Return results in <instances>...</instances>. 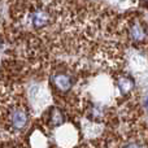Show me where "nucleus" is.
Returning <instances> with one entry per match:
<instances>
[{"label": "nucleus", "mask_w": 148, "mask_h": 148, "mask_svg": "<svg viewBox=\"0 0 148 148\" xmlns=\"http://www.w3.org/2000/svg\"><path fill=\"white\" fill-rule=\"evenodd\" d=\"M29 123H30V114L25 107L14 105V107L9 108L7 114V125L9 126L10 130L21 133L27 129Z\"/></svg>", "instance_id": "obj_1"}, {"label": "nucleus", "mask_w": 148, "mask_h": 148, "mask_svg": "<svg viewBox=\"0 0 148 148\" xmlns=\"http://www.w3.org/2000/svg\"><path fill=\"white\" fill-rule=\"evenodd\" d=\"M51 83L57 92L66 94L73 88V77L65 72H56L51 75Z\"/></svg>", "instance_id": "obj_2"}, {"label": "nucleus", "mask_w": 148, "mask_h": 148, "mask_svg": "<svg viewBox=\"0 0 148 148\" xmlns=\"http://www.w3.org/2000/svg\"><path fill=\"white\" fill-rule=\"evenodd\" d=\"M51 21V16L46 9H36L31 14V23L35 29H43Z\"/></svg>", "instance_id": "obj_3"}, {"label": "nucleus", "mask_w": 148, "mask_h": 148, "mask_svg": "<svg viewBox=\"0 0 148 148\" xmlns=\"http://www.w3.org/2000/svg\"><path fill=\"white\" fill-rule=\"evenodd\" d=\"M129 35H130L133 42H136V43L144 42L147 39L146 26L142 25L140 22H134L129 29Z\"/></svg>", "instance_id": "obj_4"}, {"label": "nucleus", "mask_w": 148, "mask_h": 148, "mask_svg": "<svg viewBox=\"0 0 148 148\" xmlns=\"http://www.w3.org/2000/svg\"><path fill=\"white\" fill-rule=\"evenodd\" d=\"M117 87L121 94L127 95L135 88V81H134V78L131 75H129V74H122V75H120L117 79Z\"/></svg>", "instance_id": "obj_5"}, {"label": "nucleus", "mask_w": 148, "mask_h": 148, "mask_svg": "<svg viewBox=\"0 0 148 148\" xmlns=\"http://www.w3.org/2000/svg\"><path fill=\"white\" fill-rule=\"evenodd\" d=\"M47 121H48V125L53 126V127H59L65 122V114L60 108H51L48 112Z\"/></svg>", "instance_id": "obj_6"}, {"label": "nucleus", "mask_w": 148, "mask_h": 148, "mask_svg": "<svg viewBox=\"0 0 148 148\" xmlns=\"http://www.w3.org/2000/svg\"><path fill=\"white\" fill-rule=\"evenodd\" d=\"M122 148H146V146H144L143 143H140V142L134 140V142H129V143H126Z\"/></svg>", "instance_id": "obj_7"}, {"label": "nucleus", "mask_w": 148, "mask_h": 148, "mask_svg": "<svg viewBox=\"0 0 148 148\" xmlns=\"http://www.w3.org/2000/svg\"><path fill=\"white\" fill-rule=\"evenodd\" d=\"M1 46H3V42H1V38H0V48H1Z\"/></svg>", "instance_id": "obj_8"}, {"label": "nucleus", "mask_w": 148, "mask_h": 148, "mask_svg": "<svg viewBox=\"0 0 148 148\" xmlns=\"http://www.w3.org/2000/svg\"><path fill=\"white\" fill-rule=\"evenodd\" d=\"M144 1H146V0H144Z\"/></svg>", "instance_id": "obj_9"}]
</instances>
